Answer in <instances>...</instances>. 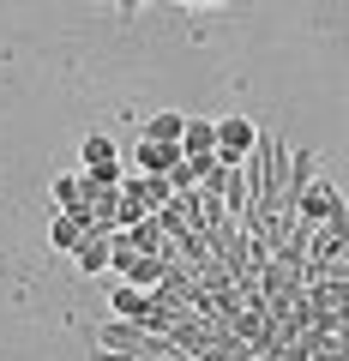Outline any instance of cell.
Returning <instances> with one entry per match:
<instances>
[{"instance_id": "18", "label": "cell", "mask_w": 349, "mask_h": 361, "mask_svg": "<svg viewBox=\"0 0 349 361\" xmlns=\"http://www.w3.org/2000/svg\"><path fill=\"white\" fill-rule=\"evenodd\" d=\"M175 6H223V0H175Z\"/></svg>"}, {"instance_id": "12", "label": "cell", "mask_w": 349, "mask_h": 361, "mask_svg": "<svg viewBox=\"0 0 349 361\" xmlns=\"http://www.w3.org/2000/svg\"><path fill=\"white\" fill-rule=\"evenodd\" d=\"M181 127H187V115H181V109H163V115H151V121H145V139H175V145H181Z\"/></svg>"}, {"instance_id": "4", "label": "cell", "mask_w": 349, "mask_h": 361, "mask_svg": "<svg viewBox=\"0 0 349 361\" xmlns=\"http://www.w3.org/2000/svg\"><path fill=\"white\" fill-rule=\"evenodd\" d=\"M253 139H259V127L247 115H217V157L223 163H241L253 151Z\"/></svg>"}, {"instance_id": "10", "label": "cell", "mask_w": 349, "mask_h": 361, "mask_svg": "<svg viewBox=\"0 0 349 361\" xmlns=\"http://www.w3.org/2000/svg\"><path fill=\"white\" fill-rule=\"evenodd\" d=\"M223 205H229V217H241L247 205H253V187H247V169L229 163V180H223Z\"/></svg>"}, {"instance_id": "13", "label": "cell", "mask_w": 349, "mask_h": 361, "mask_svg": "<svg viewBox=\"0 0 349 361\" xmlns=\"http://www.w3.org/2000/svg\"><path fill=\"white\" fill-rule=\"evenodd\" d=\"M78 157H85V169H91V163H121V151H115L109 133H91V139L78 145Z\"/></svg>"}, {"instance_id": "8", "label": "cell", "mask_w": 349, "mask_h": 361, "mask_svg": "<svg viewBox=\"0 0 349 361\" xmlns=\"http://www.w3.org/2000/svg\"><path fill=\"white\" fill-rule=\"evenodd\" d=\"M313 175H319V157H313V151H289V157H283V205H289V211H295L301 187H307Z\"/></svg>"}, {"instance_id": "11", "label": "cell", "mask_w": 349, "mask_h": 361, "mask_svg": "<svg viewBox=\"0 0 349 361\" xmlns=\"http://www.w3.org/2000/svg\"><path fill=\"white\" fill-rule=\"evenodd\" d=\"M163 265H169L163 253H139V259H133L127 271H121V277H127V283H139V289H151L157 277H163Z\"/></svg>"}, {"instance_id": "3", "label": "cell", "mask_w": 349, "mask_h": 361, "mask_svg": "<svg viewBox=\"0 0 349 361\" xmlns=\"http://www.w3.org/2000/svg\"><path fill=\"white\" fill-rule=\"evenodd\" d=\"M109 235H115V223H91V229L73 241V265L85 271V277H109Z\"/></svg>"}, {"instance_id": "1", "label": "cell", "mask_w": 349, "mask_h": 361, "mask_svg": "<svg viewBox=\"0 0 349 361\" xmlns=\"http://www.w3.org/2000/svg\"><path fill=\"white\" fill-rule=\"evenodd\" d=\"M343 247H349V205L331 211L325 223H313V235H307V265H331Z\"/></svg>"}, {"instance_id": "14", "label": "cell", "mask_w": 349, "mask_h": 361, "mask_svg": "<svg viewBox=\"0 0 349 361\" xmlns=\"http://www.w3.org/2000/svg\"><path fill=\"white\" fill-rule=\"evenodd\" d=\"M78 199H85V180H78V175H54V205H78Z\"/></svg>"}, {"instance_id": "2", "label": "cell", "mask_w": 349, "mask_h": 361, "mask_svg": "<svg viewBox=\"0 0 349 361\" xmlns=\"http://www.w3.org/2000/svg\"><path fill=\"white\" fill-rule=\"evenodd\" d=\"M331 211H343V193H337V180L319 169V175H313L307 187H301V199H295V217H301V223H325Z\"/></svg>"}, {"instance_id": "17", "label": "cell", "mask_w": 349, "mask_h": 361, "mask_svg": "<svg viewBox=\"0 0 349 361\" xmlns=\"http://www.w3.org/2000/svg\"><path fill=\"white\" fill-rule=\"evenodd\" d=\"M151 0H115V13H145Z\"/></svg>"}, {"instance_id": "5", "label": "cell", "mask_w": 349, "mask_h": 361, "mask_svg": "<svg viewBox=\"0 0 349 361\" xmlns=\"http://www.w3.org/2000/svg\"><path fill=\"white\" fill-rule=\"evenodd\" d=\"M145 337H151V331H145L139 319H121V313H115V319L97 331V343H103L109 355H145Z\"/></svg>"}, {"instance_id": "16", "label": "cell", "mask_w": 349, "mask_h": 361, "mask_svg": "<svg viewBox=\"0 0 349 361\" xmlns=\"http://www.w3.org/2000/svg\"><path fill=\"white\" fill-rule=\"evenodd\" d=\"M325 277H343V283H349V247H343V253L331 259V265H325Z\"/></svg>"}, {"instance_id": "9", "label": "cell", "mask_w": 349, "mask_h": 361, "mask_svg": "<svg viewBox=\"0 0 349 361\" xmlns=\"http://www.w3.org/2000/svg\"><path fill=\"white\" fill-rule=\"evenodd\" d=\"M181 151H187V157H199V151H217V121H205V115H187V127H181Z\"/></svg>"}, {"instance_id": "6", "label": "cell", "mask_w": 349, "mask_h": 361, "mask_svg": "<svg viewBox=\"0 0 349 361\" xmlns=\"http://www.w3.org/2000/svg\"><path fill=\"white\" fill-rule=\"evenodd\" d=\"M181 157H187V151H181L175 139H139V151H133V169H145V175H169Z\"/></svg>"}, {"instance_id": "7", "label": "cell", "mask_w": 349, "mask_h": 361, "mask_svg": "<svg viewBox=\"0 0 349 361\" xmlns=\"http://www.w3.org/2000/svg\"><path fill=\"white\" fill-rule=\"evenodd\" d=\"M109 307H115L121 319H139L145 325V313H151V289L127 283V277H109Z\"/></svg>"}, {"instance_id": "15", "label": "cell", "mask_w": 349, "mask_h": 361, "mask_svg": "<svg viewBox=\"0 0 349 361\" xmlns=\"http://www.w3.org/2000/svg\"><path fill=\"white\" fill-rule=\"evenodd\" d=\"M169 187H175V193H193V187H199V175H193V163H187V157L169 169Z\"/></svg>"}]
</instances>
